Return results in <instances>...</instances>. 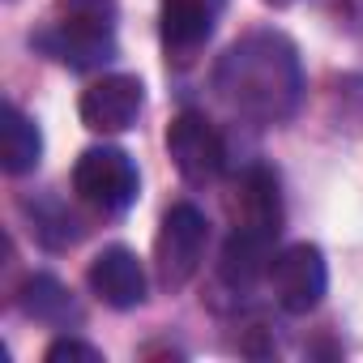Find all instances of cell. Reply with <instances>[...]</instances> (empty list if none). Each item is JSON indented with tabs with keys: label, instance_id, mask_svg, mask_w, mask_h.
<instances>
[{
	"label": "cell",
	"instance_id": "6da1fadb",
	"mask_svg": "<svg viewBox=\"0 0 363 363\" xmlns=\"http://www.w3.org/2000/svg\"><path fill=\"white\" fill-rule=\"evenodd\" d=\"M214 90L223 103L252 120V124H282L295 116L303 99V69L299 52L286 35L257 30L227 48V56L214 69Z\"/></svg>",
	"mask_w": 363,
	"mask_h": 363
},
{
	"label": "cell",
	"instance_id": "7a4b0ae2",
	"mask_svg": "<svg viewBox=\"0 0 363 363\" xmlns=\"http://www.w3.org/2000/svg\"><path fill=\"white\" fill-rule=\"evenodd\" d=\"M137 167L116 145H94L73 167V193L99 214H124L137 201Z\"/></svg>",
	"mask_w": 363,
	"mask_h": 363
},
{
	"label": "cell",
	"instance_id": "3957f363",
	"mask_svg": "<svg viewBox=\"0 0 363 363\" xmlns=\"http://www.w3.org/2000/svg\"><path fill=\"white\" fill-rule=\"evenodd\" d=\"M206 240H210V227H206V214L197 206H171L167 218H162V227H158V240H154L158 282L171 286V291L184 286L201 269Z\"/></svg>",
	"mask_w": 363,
	"mask_h": 363
},
{
	"label": "cell",
	"instance_id": "277c9868",
	"mask_svg": "<svg viewBox=\"0 0 363 363\" xmlns=\"http://www.w3.org/2000/svg\"><path fill=\"white\" fill-rule=\"evenodd\" d=\"M167 150H171V162L175 171L189 179V184H214L223 162H227V150H223V137L218 128L201 116V111H179L167 128Z\"/></svg>",
	"mask_w": 363,
	"mask_h": 363
},
{
	"label": "cell",
	"instance_id": "5b68a950",
	"mask_svg": "<svg viewBox=\"0 0 363 363\" xmlns=\"http://www.w3.org/2000/svg\"><path fill=\"white\" fill-rule=\"evenodd\" d=\"M269 282H274V299L286 312H295V316L312 312L329 291V269H325L320 248H312V244L282 248L269 265Z\"/></svg>",
	"mask_w": 363,
	"mask_h": 363
},
{
	"label": "cell",
	"instance_id": "8992f818",
	"mask_svg": "<svg viewBox=\"0 0 363 363\" xmlns=\"http://www.w3.org/2000/svg\"><path fill=\"white\" fill-rule=\"evenodd\" d=\"M227 214L235 231H252L265 240L282 235V197H278V179L269 167H248L235 189L227 197Z\"/></svg>",
	"mask_w": 363,
	"mask_h": 363
},
{
	"label": "cell",
	"instance_id": "52a82bcc",
	"mask_svg": "<svg viewBox=\"0 0 363 363\" xmlns=\"http://www.w3.org/2000/svg\"><path fill=\"white\" fill-rule=\"evenodd\" d=\"M145 103V86L128 73H111L82 94V120L94 133H124Z\"/></svg>",
	"mask_w": 363,
	"mask_h": 363
},
{
	"label": "cell",
	"instance_id": "ba28073f",
	"mask_svg": "<svg viewBox=\"0 0 363 363\" xmlns=\"http://www.w3.org/2000/svg\"><path fill=\"white\" fill-rule=\"evenodd\" d=\"M35 43L69 69H99L116 56V30L82 26V22H65V18H56L43 35H35Z\"/></svg>",
	"mask_w": 363,
	"mask_h": 363
},
{
	"label": "cell",
	"instance_id": "9c48e42d",
	"mask_svg": "<svg viewBox=\"0 0 363 363\" xmlns=\"http://www.w3.org/2000/svg\"><path fill=\"white\" fill-rule=\"evenodd\" d=\"M90 291L107 303V308H137L145 299V269L137 261V252L128 248H107L90 261V274H86Z\"/></svg>",
	"mask_w": 363,
	"mask_h": 363
},
{
	"label": "cell",
	"instance_id": "30bf717a",
	"mask_svg": "<svg viewBox=\"0 0 363 363\" xmlns=\"http://www.w3.org/2000/svg\"><path fill=\"white\" fill-rule=\"evenodd\" d=\"M223 9H227V0H162V13H158L162 43L171 52H193V48H201L214 35Z\"/></svg>",
	"mask_w": 363,
	"mask_h": 363
},
{
	"label": "cell",
	"instance_id": "8fae6325",
	"mask_svg": "<svg viewBox=\"0 0 363 363\" xmlns=\"http://www.w3.org/2000/svg\"><path fill=\"white\" fill-rule=\"evenodd\" d=\"M274 244L278 240H265V235H252V231H231V240L223 248V261H218V278L231 291H248L261 274H269Z\"/></svg>",
	"mask_w": 363,
	"mask_h": 363
},
{
	"label": "cell",
	"instance_id": "7c38bea8",
	"mask_svg": "<svg viewBox=\"0 0 363 363\" xmlns=\"http://www.w3.org/2000/svg\"><path fill=\"white\" fill-rule=\"evenodd\" d=\"M39 158H43L39 124L9 103L5 111H0V162H5L9 175H26V171L39 167Z\"/></svg>",
	"mask_w": 363,
	"mask_h": 363
},
{
	"label": "cell",
	"instance_id": "4fadbf2b",
	"mask_svg": "<svg viewBox=\"0 0 363 363\" xmlns=\"http://www.w3.org/2000/svg\"><path fill=\"white\" fill-rule=\"evenodd\" d=\"M22 308H26V316H35L43 325H69V320L82 316L73 295H69V286H60L52 274H35L22 286Z\"/></svg>",
	"mask_w": 363,
	"mask_h": 363
},
{
	"label": "cell",
	"instance_id": "5bb4252c",
	"mask_svg": "<svg viewBox=\"0 0 363 363\" xmlns=\"http://www.w3.org/2000/svg\"><path fill=\"white\" fill-rule=\"evenodd\" d=\"M56 13H60L65 22L116 30V0H56Z\"/></svg>",
	"mask_w": 363,
	"mask_h": 363
},
{
	"label": "cell",
	"instance_id": "9a60e30c",
	"mask_svg": "<svg viewBox=\"0 0 363 363\" xmlns=\"http://www.w3.org/2000/svg\"><path fill=\"white\" fill-rule=\"evenodd\" d=\"M65 359H82V363H103V354H99L94 346L77 342V337H60V342H52V346H48V363H65Z\"/></svg>",
	"mask_w": 363,
	"mask_h": 363
},
{
	"label": "cell",
	"instance_id": "2e32d148",
	"mask_svg": "<svg viewBox=\"0 0 363 363\" xmlns=\"http://www.w3.org/2000/svg\"><path fill=\"white\" fill-rule=\"evenodd\" d=\"M269 5H286V0H269Z\"/></svg>",
	"mask_w": 363,
	"mask_h": 363
}]
</instances>
